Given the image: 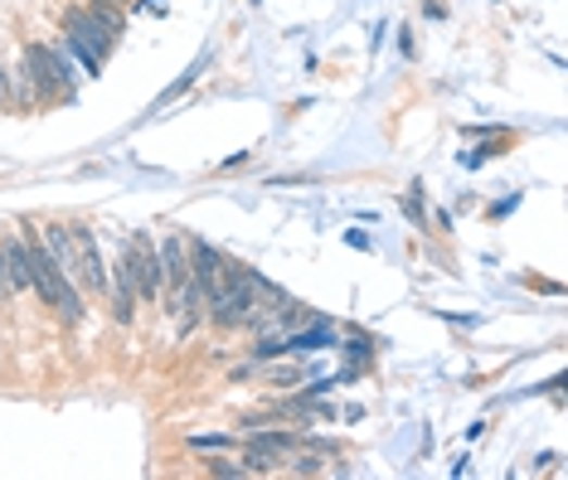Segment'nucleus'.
<instances>
[{"instance_id": "1", "label": "nucleus", "mask_w": 568, "mask_h": 480, "mask_svg": "<svg viewBox=\"0 0 568 480\" xmlns=\"http://www.w3.org/2000/svg\"><path fill=\"white\" fill-rule=\"evenodd\" d=\"M267 281L263 277H253V273H243V267H229L224 273V287L210 296V320L214 326H248V320H257L263 316V296H267Z\"/></svg>"}, {"instance_id": "2", "label": "nucleus", "mask_w": 568, "mask_h": 480, "mask_svg": "<svg viewBox=\"0 0 568 480\" xmlns=\"http://www.w3.org/2000/svg\"><path fill=\"white\" fill-rule=\"evenodd\" d=\"M122 263H127L131 281H137V296H141V301H156L161 291H165V281H161V253H156V243H151L147 233H131V243H127V253H122Z\"/></svg>"}, {"instance_id": "3", "label": "nucleus", "mask_w": 568, "mask_h": 480, "mask_svg": "<svg viewBox=\"0 0 568 480\" xmlns=\"http://www.w3.org/2000/svg\"><path fill=\"white\" fill-rule=\"evenodd\" d=\"M20 59H25V68H29V83H35V98H49V92H54V88H68V59H64V49L29 45Z\"/></svg>"}, {"instance_id": "4", "label": "nucleus", "mask_w": 568, "mask_h": 480, "mask_svg": "<svg viewBox=\"0 0 568 480\" xmlns=\"http://www.w3.org/2000/svg\"><path fill=\"white\" fill-rule=\"evenodd\" d=\"M224 273H229V263H224L210 243H190V277H194V287H200L204 301L224 287Z\"/></svg>"}, {"instance_id": "5", "label": "nucleus", "mask_w": 568, "mask_h": 480, "mask_svg": "<svg viewBox=\"0 0 568 480\" xmlns=\"http://www.w3.org/2000/svg\"><path fill=\"white\" fill-rule=\"evenodd\" d=\"M74 248H78V277L88 281V291H108V267H102L98 238L88 228H74Z\"/></svg>"}, {"instance_id": "6", "label": "nucleus", "mask_w": 568, "mask_h": 480, "mask_svg": "<svg viewBox=\"0 0 568 480\" xmlns=\"http://www.w3.org/2000/svg\"><path fill=\"white\" fill-rule=\"evenodd\" d=\"M0 281H5L10 291H25V287H29L25 238H10V243H0Z\"/></svg>"}, {"instance_id": "7", "label": "nucleus", "mask_w": 568, "mask_h": 480, "mask_svg": "<svg viewBox=\"0 0 568 480\" xmlns=\"http://www.w3.org/2000/svg\"><path fill=\"white\" fill-rule=\"evenodd\" d=\"M185 277H190V263H185V243H180V238H165V243H161V281L175 291Z\"/></svg>"}, {"instance_id": "8", "label": "nucleus", "mask_w": 568, "mask_h": 480, "mask_svg": "<svg viewBox=\"0 0 568 480\" xmlns=\"http://www.w3.org/2000/svg\"><path fill=\"white\" fill-rule=\"evenodd\" d=\"M112 301H117V320L127 326L131 320V311H137V281H131V273H127V263H117L112 267Z\"/></svg>"}, {"instance_id": "9", "label": "nucleus", "mask_w": 568, "mask_h": 480, "mask_svg": "<svg viewBox=\"0 0 568 480\" xmlns=\"http://www.w3.org/2000/svg\"><path fill=\"white\" fill-rule=\"evenodd\" d=\"M326 344H330L326 330H312V336H292L282 350H326Z\"/></svg>"}]
</instances>
